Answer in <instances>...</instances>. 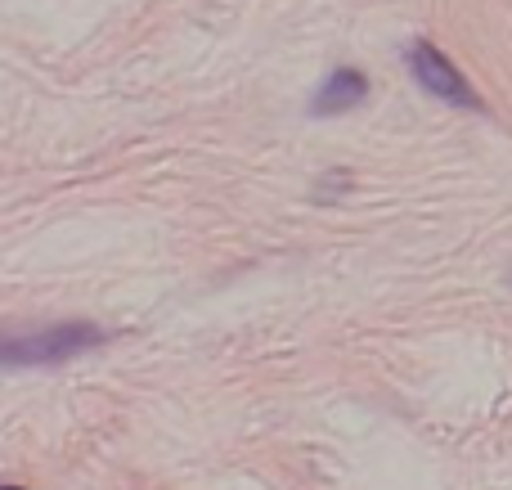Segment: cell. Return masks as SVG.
Masks as SVG:
<instances>
[{"mask_svg":"<svg viewBox=\"0 0 512 490\" xmlns=\"http://www.w3.org/2000/svg\"><path fill=\"white\" fill-rule=\"evenodd\" d=\"M409 72H414V81L427 90V95L445 99V104H454V108H481V99H477V90H472V81L463 77V72L454 68L450 59H445L441 45L418 41L414 50H409Z\"/></svg>","mask_w":512,"mask_h":490,"instance_id":"obj_2","label":"cell"},{"mask_svg":"<svg viewBox=\"0 0 512 490\" xmlns=\"http://www.w3.org/2000/svg\"><path fill=\"white\" fill-rule=\"evenodd\" d=\"M364 95H369V77L355 68H337V72H328V81L310 99V117H342L351 108H360Z\"/></svg>","mask_w":512,"mask_h":490,"instance_id":"obj_3","label":"cell"},{"mask_svg":"<svg viewBox=\"0 0 512 490\" xmlns=\"http://www.w3.org/2000/svg\"><path fill=\"white\" fill-rule=\"evenodd\" d=\"M9 490H18V486H9Z\"/></svg>","mask_w":512,"mask_h":490,"instance_id":"obj_4","label":"cell"},{"mask_svg":"<svg viewBox=\"0 0 512 490\" xmlns=\"http://www.w3.org/2000/svg\"><path fill=\"white\" fill-rule=\"evenodd\" d=\"M108 333L90 320H63V324H45V329L27 333V338H5V369H54L68 360L86 356V351L104 347Z\"/></svg>","mask_w":512,"mask_h":490,"instance_id":"obj_1","label":"cell"}]
</instances>
